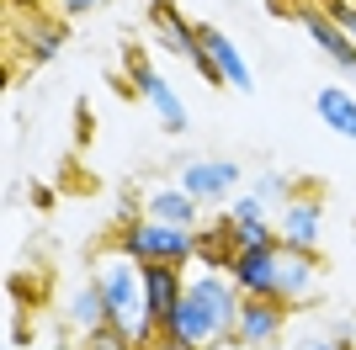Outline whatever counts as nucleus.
Segmentation results:
<instances>
[{
	"label": "nucleus",
	"mask_w": 356,
	"mask_h": 350,
	"mask_svg": "<svg viewBox=\"0 0 356 350\" xmlns=\"http://www.w3.org/2000/svg\"><path fill=\"white\" fill-rule=\"evenodd\" d=\"M239 308H245V292L234 287L229 271H197L186 276V292L170 308V319L160 324V340L176 350H218L234 340Z\"/></svg>",
	"instance_id": "obj_1"
},
{
	"label": "nucleus",
	"mask_w": 356,
	"mask_h": 350,
	"mask_svg": "<svg viewBox=\"0 0 356 350\" xmlns=\"http://www.w3.org/2000/svg\"><path fill=\"white\" fill-rule=\"evenodd\" d=\"M90 281H96V292H102V303H106V319L118 324L138 350H149L154 340H160L154 329H149V313H144V265H138V260H128V255H106Z\"/></svg>",
	"instance_id": "obj_2"
},
{
	"label": "nucleus",
	"mask_w": 356,
	"mask_h": 350,
	"mask_svg": "<svg viewBox=\"0 0 356 350\" xmlns=\"http://www.w3.org/2000/svg\"><path fill=\"white\" fill-rule=\"evenodd\" d=\"M118 255L128 260H165V265H192L197 260V228H170V223H154L138 212L134 223L118 228Z\"/></svg>",
	"instance_id": "obj_3"
},
{
	"label": "nucleus",
	"mask_w": 356,
	"mask_h": 350,
	"mask_svg": "<svg viewBox=\"0 0 356 350\" xmlns=\"http://www.w3.org/2000/svg\"><path fill=\"white\" fill-rule=\"evenodd\" d=\"M287 319H293V308L277 303V297H245L239 308V324H234V350H271L287 340Z\"/></svg>",
	"instance_id": "obj_4"
},
{
	"label": "nucleus",
	"mask_w": 356,
	"mask_h": 350,
	"mask_svg": "<svg viewBox=\"0 0 356 350\" xmlns=\"http://www.w3.org/2000/svg\"><path fill=\"white\" fill-rule=\"evenodd\" d=\"M293 16H298V27L309 32V43L319 48V53L335 64V69L346 74V80H356V43L341 32V22L319 6V0H303V6H293Z\"/></svg>",
	"instance_id": "obj_5"
},
{
	"label": "nucleus",
	"mask_w": 356,
	"mask_h": 350,
	"mask_svg": "<svg viewBox=\"0 0 356 350\" xmlns=\"http://www.w3.org/2000/svg\"><path fill=\"white\" fill-rule=\"evenodd\" d=\"M134 90L144 96V106L154 112V122H160L170 138L192 128V117H186V101H181L176 90H170V80H165V74L154 69L149 58H134Z\"/></svg>",
	"instance_id": "obj_6"
},
{
	"label": "nucleus",
	"mask_w": 356,
	"mask_h": 350,
	"mask_svg": "<svg viewBox=\"0 0 356 350\" xmlns=\"http://www.w3.org/2000/svg\"><path fill=\"white\" fill-rule=\"evenodd\" d=\"M314 287H319V260L314 249H293V244H277V303H287L293 313L314 303Z\"/></svg>",
	"instance_id": "obj_7"
},
{
	"label": "nucleus",
	"mask_w": 356,
	"mask_h": 350,
	"mask_svg": "<svg viewBox=\"0 0 356 350\" xmlns=\"http://www.w3.org/2000/svg\"><path fill=\"white\" fill-rule=\"evenodd\" d=\"M277 239L293 249H314L319 255V239H325V202L314 191H298L293 202L277 207Z\"/></svg>",
	"instance_id": "obj_8"
},
{
	"label": "nucleus",
	"mask_w": 356,
	"mask_h": 350,
	"mask_svg": "<svg viewBox=\"0 0 356 350\" xmlns=\"http://www.w3.org/2000/svg\"><path fill=\"white\" fill-rule=\"evenodd\" d=\"M239 181H245V170H239L234 160H192V165H181V175H176V186L192 191L202 207L208 202H229V197L239 191Z\"/></svg>",
	"instance_id": "obj_9"
},
{
	"label": "nucleus",
	"mask_w": 356,
	"mask_h": 350,
	"mask_svg": "<svg viewBox=\"0 0 356 350\" xmlns=\"http://www.w3.org/2000/svg\"><path fill=\"white\" fill-rule=\"evenodd\" d=\"M186 292V265H165V260H144V313L149 329L160 335V324L170 319V308L181 303Z\"/></svg>",
	"instance_id": "obj_10"
},
{
	"label": "nucleus",
	"mask_w": 356,
	"mask_h": 350,
	"mask_svg": "<svg viewBox=\"0 0 356 350\" xmlns=\"http://www.w3.org/2000/svg\"><path fill=\"white\" fill-rule=\"evenodd\" d=\"M144 218L170 223V228H202V223H208L202 218V202L181 186H149L144 191Z\"/></svg>",
	"instance_id": "obj_11"
},
{
	"label": "nucleus",
	"mask_w": 356,
	"mask_h": 350,
	"mask_svg": "<svg viewBox=\"0 0 356 350\" xmlns=\"http://www.w3.org/2000/svg\"><path fill=\"white\" fill-rule=\"evenodd\" d=\"M229 276L245 297H277V244L266 249H239L234 265H229Z\"/></svg>",
	"instance_id": "obj_12"
},
{
	"label": "nucleus",
	"mask_w": 356,
	"mask_h": 350,
	"mask_svg": "<svg viewBox=\"0 0 356 350\" xmlns=\"http://www.w3.org/2000/svg\"><path fill=\"white\" fill-rule=\"evenodd\" d=\"M234 255H239V233H234V218H229V212H218V218H208L197 228V265H202V271H229Z\"/></svg>",
	"instance_id": "obj_13"
},
{
	"label": "nucleus",
	"mask_w": 356,
	"mask_h": 350,
	"mask_svg": "<svg viewBox=\"0 0 356 350\" xmlns=\"http://www.w3.org/2000/svg\"><path fill=\"white\" fill-rule=\"evenodd\" d=\"M202 43H208L213 64H218L223 85L239 90V96H250V90H255V74H250V64H245V53L234 48V38H229V32H218V27H202Z\"/></svg>",
	"instance_id": "obj_14"
},
{
	"label": "nucleus",
	"mask_w": 356,
	"mask_h": 350,
	"mask_svg": "<svg viewBox=\"0 0 356 350\" xmlns=\"http://www.w3.org/2000/svg\"><path fill=\"white\" fill-rule=\"evenodd\" d=\"M314 112L330 133H341L346 144H356V96L346 85H319L314 90Z\"/></svg>",
	"instance_id": "obj_15"
},
{
	"label": "nucleus",
	"mask_w": 356,
	"mask_h": 350,
	"mask_svg": "<svg viewBox=\"0 0 356 350\" xmlns=\"http://www.w3.org/2000/svg\"><path fill=\"white\" fill-rule=\"evenodd\" d=\"M64 313H70V324L80 329V335H90V329L112 324V319H106V303H102V292H96V281H90V287H80V292H70Z\"/></svg>",
	"instance_id": "obj_16"
},
{
	"label": "nucleus",
	"mask_w": 356,
	"mask_h": 350,
	"mask_svg": "<svg viewBox=\"0 0 356 350\" xmlns=\"http://www.w3.org/2000/svg\"><path fill=\"white\" fill-rule=\"evenodd\" d=\"M16 43L27 48L32 64H43V58H54L64 48V27H59V22H27V27L16 32Z\"/></svg>",
	"instance_id": "obj_17"
},
{
	"label": "nucleus",
	"mask_w": 356,
	"mask_h": 350,
	"mask_svg": "<svg viewBox=\"0 0 356 350\" xmlns=\"http://www.w3.org/2000/svg\"><path fill=\"white\" fill-rule=\"evenodd\" d=\"M250 197H261V202L277 212L282 202L298 197V186H293V175H282V170H261V175H250Z\"/></svg>",
	"instance_id": "obj_18"
},
{
	"label": "nucleus",
	"mask_w": 356,
	"mask_h": 350,
	"mask_svg": "<svg viewBox=\"0 0 356 350\" xmlns=\"http://www.w3.org/2000/svg\"><path fill=\"white\" fill-rule=\"evenodd\" d=\"M293 350H356V345H346L335 329H303V335H293Z\"/></svg>",
	"instance_id": "obj_19"
},
{
	"label": "nucleus",
	"mask_w": 356,
	"mask_h": 350,
	"mask_svg": "<svg viewBox=\"0 0 356 350\" xmlns=\"http://www.w3.org/2000/svg\"><path fill=\"white\" fill-rule=\"evenodd\" d=\"M86 350H138V345L122 335L118 324H102V329H90V335H86Z\"/></svg>",
	"instance_id": "obj_20"
},
{
	"label": "nucleus",
	"mask_w": 356,
	"mask_h": 350,
	"mask_svg": "<svg viewBox=\"0 0 356 350\" xmlns=\"http://www.w3.org/2000/svg\"><path fill=\"white\" fill-rule=\"evenodd\" d=\"M325 11L335 16V22H341V32L356 43V0H325Z\"/></svg>",
	"instance_id": "obj_21"
},
{
	"label": "nucleus",
	"mask_w": 356,
	"mask_h": 350,
	"mask_svg": "<svg viewBox=\"0 0 356 350\" xmlns=\"http://www.w3.org/2000/svg\"><path fill=\"white\" fill-rule=\"evenodd\" d=\"M54 6H59L64 16H86V11H96L102 0H54Z\"/></svg>",
	"instance_id": "obj_22"
},
{
	"label": "nucleus",
	"mask_w": 356,
	"mask_h": 350,
	"mask_svg": "<svg viewBox=\"0 0 356 350\" xmlns=\"http://www.w3.org/2000/svg\"><path fill=\"white\" fill-rule=\"evenodd\" d=\"M149 350H176V345H165V340H154V345H149Z\"/></svg>",
	"instance_id": "obj_23"
},
{
	"label": "nucleus",
	"mask_w": 356,
	"mask_h": 350,
	"mask_svg": "<svg viewBox=\"0 0 356 350\" xmlns=\"http://www.w3.org/2000/svg\"><path fill=\"white\" fill-rule=\"evenodd\" d=\"M271 350H293V340H282V345H271Z\"/></svg>",
	"instance_id": "obj_24"
},
{
	"label": "nucleus",
	"mask_w": 356,
	"mask_h": 350,
	"mask_svg": "<svg viewBox=\"0 0 356 350\" xmlns=\"http://www.w3.org/2000/svg\"><path fill=\"white\" fill-rule=\"evenodd\" d=\"M218 350H234V345H218Z\"/></svg>",
	"instance_id": "obj_25"
},
{
	"label": "nucleus",
	"mask_w": 356,
	"mask_h": 350,
	"mask_svg": "<svg viewBox=\"0 0 356 350\" xmlns=\"http://www.w3.org/2000/svg\"><path fill=\"white\" fill-rule=\"evenodd\" d=\"M6 350H16V345H6Z\"/></svg>",
	"instance_id": "obj_26"
},
{
	"label": "nucleus",
	"mask_w": 356,
	"mask_h": 350,
	"mask_svg": "<svg viewBox=\"0 0 356 350\" xmlns=\"http://www.w3.org/2000/svg\"><path fill=\"white\" fill-rule=\"evenodd\" d=\"M149 6H154V0H149Z\"/></svg>",
	"instance_id": "obj_27"
}]
</instances>
